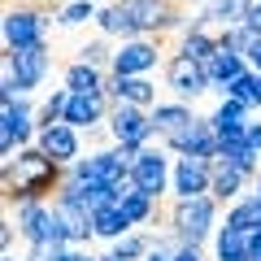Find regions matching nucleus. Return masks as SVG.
<instances>
[{"instance_id":"1","label":"nucleus","mask_w":261,"mask_h":261,"mask_svg":"<svg viewBox=\"0 0 261 261\" xmlns=\"http://www.w3.org/2000/svg\"><path fill=\"white\" fill-rule=\"evenodd\" d=\"M61 178H65V166H57L39 144H22L13 161H0L5 205H13V200H53Z\"/></svg>"},{"instance_id":"2","label":"nucleus","mask_w":261,"mask_h":261,"mask_svg":"<svg viewBox=\"0 0 261 261\" xmlns=\"http://www.w3.org/2000/svg\"><path fill=\"white\" fill-rule=\"evenodd\" d=\"M48 74H53V53H48V44L5 53V61H0V100H18V96L39 92L48 83Z\"/></svg>"},{"instance_id":"3","label":"nucleus","mask_w":261,"mask_h":261,"mask_svg":"<svg viewBox=\"0 0 261 261\" xmlns=\"http://www.w3.org/2000/svg\"><path fill=\"white\" fill-rule=\"evenodd\" d=\"M218 209L222 200L209 192L200 196H174V205L166 214V226L187 244H214V231H218Z\"/></svg>"},{"instance_id":"4","label":"nucleus","mask_w":261,"mask_h":261,"mask_svg":"<svg viewBox=\"0 0 261 261\" xmlns=\"http://www.w3.org/2000/svg\"><path fill=\"white\" fill-rule=\"evenodd\" d=\"M105 130H109V144H122V148H130V152H140L144 144L157 140L152 113L140 109V105H126V100H113L109 118H105Z\"/></svg>"},{"instance_id":"5","label":"nucleus","mask_w":261,"mask_h":261,"mask_svg":"<svg viewBox=\"0 0 261 261\" xmlns=\"http://www.w3.org/2000/svg\"><path fill=\"white\" fill-rule=\"evenodd\" d=\"M170 174H174V152L161 140L144 144V148L130 157V178H135V187H140L144 196H152V200H161V196L170 192Z\"/></svg>"},{"instance_id":"6","label":"nucleus","mask_w":261,"mask_h":261,"mask_svg":"<svg viewBox=\"0 0 261 261\" xmlns=\"http://www.w3.org/2000/svg\"><path fill=\"white\" fill-rule=\"evenodd\" d=\"M0 39H5V53L48 44V13L39 5H9L0 18Z\"/></svg>"},{"instance_id":"7","label":"nucleus","mask_w":261,"mask_h":261,"mask_svg":"<svg viewBox=\"0 0 261 261\" xmlns=\"http://www.w3.org/2000/svg\"><path fill=\"white\" fill-rule=\"evenodd\" d=\"M130 157H135L130 148L109 144V148H96V152H87V157H79L74 166H65V170H70V174H79V178H87V183L118 187L122 178L130 174Z\"/></svg>"},{"instance_id":"8","label":"nucleus","mask_w":261,"mask_h":261,"mask_svg":"<svg viewBox=\"0 0 261 261\" xmlns=\"http://www.w3.org/2000/svg\"><path fill=\"white\" fill-rule=\"evenodd\" d=\"M9 214H13L18 235H22L27 244H35V240H61V244H70V240H65V226H61V218H57V205H53V200H13Z\"/></svg>"},{"instance_id":"9","label":"nucleus","mask_w":261,"mask_h":261,"mask_svg":"<svg viewBox=\"0 0 261 261\" xmlns=\"http://www.w3.org/2000/svg\"><path fill=\"white\" fill-rule=\"evenodd\" d=\"M166 87L178 96V100H192V105L200 100L205 92H214L205 65L196 61V57H183V53H170L166 57Z\"/></svg>"},{"instance_id":"10","label":"nucleus","mask_w":261,"mask_h":261,"mask_svg":"<svg viewBox=\"0 0 261 261\" xmlns=\"http://www.w3.org/2000/svg\"><path fill=\"white\" fill-rule=\"evenodd\" d=\"M161 144H166L174 157H183V152H192V157H214V148H218L214 118H192V122H183L178 130L161 135Z\"/></svg>"},{"instance_id":"11","label":"nucleus","mask_w":261,"mask_h":261,"mask_svg":"<svg viewBox=\"0 0 261 261\" xmlns=\"http://www.w3.org/2000/svg\"><path fill=\"white\" fill-rule=\"evenodd\" d=\"M166 61V53L157 48V35H140V39H122L113 53V74H152Z\"/></svg>"},{"instance_id":"12","label":"nucleus","mask_w":261,"mask_h":261,"mask_svg":"<svg viewBox=\"0 0 261 261\" xmlns=\"http://www.w3.org/2000/svg\"><path fill=\"white\" fill-rule=\"evenodd\" d=\"M35 144L57 161V166H74L83 157V130L70 126V122H44L35 135Z\"/></svg>"},{"instance_id":"13","label":"nucleus","mask_w":261,"mask_h":261,"mask_svg":"<svg viewBox=\"0 0 261 261\" xmlns=\"http://www.w3.org/2000/svg\"><path fill=\"white\" fill-rule=\"evenodd\" d=\"M0 135L13 144H35L39 135V109L18 96V100H0Z\"/></svg>"},{"instance_id":"14","label":"nucleus","mask_w":261,"mask_h":261,"mask_svg":"<svg viewBox=\"0 0 261 261\" xmlns=\"http://www.w3.org/2000/svg\"><path fill=\"white\" fill-rule=\"evenodd\" d=\"M214 183V157H174V174H170V196H200Z\"/></svg>"},{"instance_id":"15","label":"nucleus","mask_w":261,"mask_h":261,"mask_svg":"<svg viewBox=\"0 0 261 261\" xmlns=\"http://www.w3.org/2000/svg\"><path fill=\"white\" fill-rule=\"evenodd\" d=\"M105 92L109 100H126V105H140V109H152L157 105V83L152 74H105Z\"/></svg>"},{"instance_id":"16","label":"nucleus","mask_w":261,"mask_h":261,"mask_svg":"<svg viewBox=\"0 0 261 261\" xmlns=\"http://www.w3.org/2000/svg\"><path fill=\"white\" fill-rule=\"evenodd\" d=\"M96 31L100 35H109L113 44H122V39H140V22H135V13H130V0H113V5H105L100 13H96Z\"/></svg>"},{"instance_id":"17","label":"nucleus","mask_w":261,"mask_h":261,"mask_svg":"<svg viewBox=\"0 0 261 261\" xmlns=\"http://www.w3.org/2000/svg\"><path fill=\"white\" fill-rule=\"evenodd\" d=\"M130 13H135L144 35H166V31H174V22H178L183 9L170 5V0H130Z\"/></svg>"},{"instance_id":"18","label":"nucleus","mask_w":261,"mask_h":261,"mask_svg":"<svg viewBox=\"0 0 261 261\" xmlns=\"http://www.w3.org/2000/svg\"><path fill=\"white\" fill-rule=\"evenodd\" d=\"M200 65H205V74H209V87H214L218 96H226V83H231L235 74H244V70H248V57H244V53H231V48L218 44Z\"/></svg>"},{"instance_id":"19","label":"nucleus","mask_w":261,"mask_h":261,"mask_svg":"<svg viewBox=\"0 0 261 261\" xmlns=\"http://www.w3.org/2000/svg\"><path fill=\"white\" fill-rule=\"evenodd\" d=\"M252 5H257V0H205V5H200V13H196L192 22H196V27H214V31H222V27L244 22Z\"/></svg>"},{"instance_id":"20","label":"nucleus","mask_w":261,"mask_h":261,"mask_svg":"<svg viewBox=\"0 0 261 261\" xmlns=\"http://www.w3.org/2000/svg\"><path fill=\"white\" fill-rule=\"evenodd\" d=\"M248 187H252V178L244 174V170H235V166H218V161H214V183H209V196H218L222 205H231V200H240Z\"/></svg>"},{"instance_id":"21","label":"nucleus","mask_w":261,"mask_h":261,"mask_svg":"<svg viewBox=\"0 0 261 261\" xmlns=\"http://www.w3.org/2000/svg\"><path fill=\"white\" fill-rule=\"evenodd\" d=\"M148 113H152V126H157V140L196 118V113H192V100H178V96H174V100H157Z\"/></svg>"},{"instance_id":"22","label":"nucleus","mask_w":261,"mask_h":261,"mask_svg":"<svg viewBox=\"0 0 261 261\" xmlns=\"http://www.w3.org/2000/svg\"><path fill=\"white\" fill-rule=\"evenodd\" d=\"M152 248H157V235H152V231H144V226H135V231L118 235V240L109 244V252H113L118 261H144Z\"/></svg>"},{"instance_id":"23","label":"nucleus","mask_w":261,"mask_h":261,"mask_svg":"<svg viewBox=\"0 0 261 261\" xmlns=\"http://www.w3.org/2000/svg\"><path fill=\"white\" fill-rule=\"evenodd\" d=\"M105 74H109V70H96L92 61L79 57V61H70V65L61 70V83L70 87V92H100V87H105Z\"/></svg>"},{"instance_id":"24","label":"nucleus","mask_w":261,"mask_h":261,"mask_svg":"<svg viewBox=\"0 0 261 261\" xmlns=\"http://www.w3.org/2000/svg\"><path fill=\"white\" fill-rule=\"evenodd\" d=\"M226 226H240V231H257L261 226V196L257 192H244L240 200H231L226 205Z\"/></svg>"},{"instance_id":"25","label":"nucleus","mask_w":261,"mask_h":261,"mask_svg":"<svg viewBox=\"0 0 261 261\" xmlns=\"http://www.w3.org/2000/svg\"><path fill=\"white\" fill-rule=\"evenodd\" d=\"M214 48H218V31H214V27H196V22H192V27H187L183 35H178V48H174V53L196 57V61H205V57L214 53Z\"/></svg>"},{"instance_id":"26","label":"nucleus","mask_w":261,"mask_h":261,"mask_svg":"<svg viewBox=\"0 0 261 261\" xmlns=\"http://www.w3.org/2000/svg\"><path fill=\"white\" fill-rule=\"evenodd\" d=\"M248 231H240V226H218L214 231V261H231V257H248Z\"/></svg>"},{"instance_id":"27","label":"nucleus","mask_w":261,"mask_h":261,"mask_svg":"<svg viewBox=\"0 0 261 261\" xmlns=\"http://www.w3.org/2000/svg\"><path fill=\"white\" fill-rule=\"evenodd\" d=\"M92 231H96V240L113 244V240H118V235L135 231V226L126 222V214H122L118 205H105V209H96V214H92Z\"/></svg>"},{"instance_id":"28","label":"nucleus","mask_w":261,"mask_h":261,"mask_svg":"<svg viewBox=\"0 0 261 261\" xmlns=\"http://www.w3.org/2000/svg\"><path fill=\"white\" fill-rule=\"evenodd\" d=\"M226 96H235V100H240L244 109H252V113H257V109H261V74L248 65L244 74H235L231 83H226Z\"/></svg>"},{"instance_id":"29","label":"nucleus","mask_w":261,"mask_h":261,"mask_svg":"<svg viewBox=\"0 0 261 261\" xmlns=\"http://www.w3.org/2000/svg\"><path fill=\"white\" fill-rule=\"evenodd\" d=\"M113 53H118V44H113L109 35H96V39H87V44L79 48V57L92 61L96 70H113Z\"/></svg>"},{"instance_id":"30","label":"nucleus","mask_w":261,"mask_h":261,"mask_svg":"<svg viewBox=\"0 0 261 261\" xmlns=\"http://www.w3.org/2000/svg\"><path fill=\"white\" fill-rule=\"evenodd\" d=\"M96 5L92 0H70V5H61V9H57V22H61V27H87V22H96Z\"/></svg>"},{"instance_id":"31","label":"nucleus","mask_w":261,"mask_h":261,"mask_svg":"<svg viewBox=\"0 0 261 261\" xmlns=\"http://www.w3.org/2000/svg\"><path fill=\"white\" fill-rule=\"evenodd\" d=\"M65 105H70V87H53V92L44 96V105H39V126L44 122H61V113H65Z\"/></svg>"},{"instance_id":"32","label":"nucleus","mask_w":261,"mask_h":261,"mask_svg":"<svg viewBox=\"0 0 261 261\" xmlns=\"http://www.w3.org/2000/svg\"><path fill=\"white\" fill-rule=\"evenodd\" d=\"M252 39H257V35H252V31L244 27V22H235V27H222V31H218V44H222V48H231V53H244V57H248Z\"/></svg>"},{"instance_id":"33","label":"nucleus","mask_w":261,"mask_h":261,"mask_svg":"<svg viewBox=\"0 0 261 261\" xmlns=\"http://www.w3.org/2000/svg\"><path fill=\"white\" fill-rule=\"evenodd\" d=\"M174 261H209L205 257V244H187V240H178V248L170 252Z\"/></svg>"},{"instance_id":"34","label":"nucleus","mask_w":261,"mask_h":261,"mask_svg":"<svg viewBox=\"0 0 261 261\" xmlns=\"http://www.w3.org/2000/svg\"><path fill=\"white\" fill-rule=\"evenodd\" d=\"M13 214H5V222H0V252H13Z\"/></svg>"},{"instance_id":"35","label":"nucleus","mask_w":261,"mask_h":261,"mask_svg":"<svg viewBox=\"0 0 261 261\" xmlns=\"http://www.w3.org/2000/svg\"><path fill=\"white\" fill-rule=\"evenodd\" d=\"M244 27H248L252 35H261V0H257V5L248 9V18H244Z\"/></svg>"},{"instance_id":"36","label":"nucleus","mask_w":261,"mask_h":261,"mask_svg":"<svg viewBox=\"0 0 261 261\" xmlns=\"http://www.w3.org/2000/svg\"><path fill=\"white\" fill-rule=\"evenodd\" d=\"M57 261H100V257H92L87 248H65V252H61Z\"/></svg>"},{"instance_id":"37","label":"nucleus","mask_w":261,"mask_h":261,"mask_svg":"<svg viewBox=\"0 0 261 261\" xmlns=\"http://www.w3.org/2000/svg\"><path fill=\"white\" fill-rule=\"evenodd\" d=\"M248 65H252V70L261 74V35L252 39V48H248Z\"/></svg>"},{"instance_id":"38","label":"nucleus","mask_w":261,"mask_h":261,"mask_svg":"<svg viewBox=\"0 0 261 261\" xmlns=\"http://www.w3.org/2000/svg\"><path fill=\"white\" fill-rule=\"evenodd\" d=\"M248 144L261 152V122H248Z\"/></svg>"},{"instance_id":"39","label":"nucleus","mask_w":261,"mask_h":261,"mask_svg":"<svg viewBox=\"0 0 261 261\" xmlns=\"http://www.w3.org/2000/svg\"><path fill=\"white\" fill-rule=\"evenodd\" d=\"M248 257L261 261V231H252V240H248Z\"/></svg>"},{"instance_id":"40","label":"nucleus","mask_w":261,"mask_h":261,"mask_svg":"<svg viewBox=\"0 0 261 261\" xmlns=\"http://www.w3.org/2000/svg\"><path fill=\"white\" fill-rule=\"evenodd\" d=\"M144 261H174V257H170L166 248H152V252H148V257H144Z\"/></svg>"},{"instance_id":"41","label":"nucleus","mask_w":261,"mask_h":261,"mask_svg":"<svg viewBox=\"0 0 261 261\" xmlns=\"http://www.w3.org/2000/svg\"><path fill=\"white\" fill-rule=\"evenodd\" d=\"M170 5H205V0H170Z\"/></svg>"},{"instance_id":"42","label":"nucleus","mask_w":261,"mask_h":261,"mask_svg":"<svg viewBox=\"0 0 261 261\" xmlns=\"http://www.w3.org/2000/svg\"><path fill=\"white\" fill-rule=\"evenodd\" d=\"M0 261H27V257H13V252H5V257H0Z\"/></svg>"},{"instance_id":"43","label":"nucleus","mask_w":261,"mask_h":261,"mask_svg":"<svg viewBox=\"0 0 261 261\" xmlns=\"http://www.w3.org/2000/svg\"><path fill=\"white\" fill-rule=\"evenodd\" d=\"M252 192H257V196H261V174H257V183H252Z\"/></svg>"},{"instance_id":"44","label":"nucleus","mask_w":261,"mask_h":261,"mask_svg":"<svg viewBox=\"0 0 261 261\" xmlns=\"http://www.w3.org/2000/svg\"><path fill=\"white\" fill-rule=\"evenodd\" d=\"M231 261H252V257H231Z\"/></svg>"}]
</instances>
